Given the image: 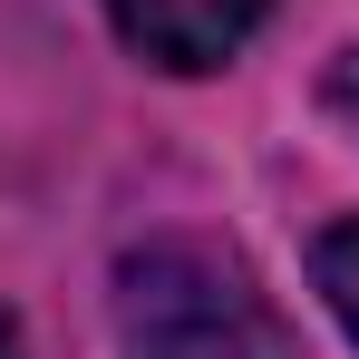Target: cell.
Listing matches in <instances>:
<instances>
[{
  "label": "cell",
  "instance_id": "cell-3",
  "mask_svg": "<svg viewBox=\"0 0 359 359\" xmlns=\"http://www.w3.org/2000/svg\"><path fill=\"white\" fill-rule=\"evenodd\" d=\"M311 282H320V301H330V320L359 340V214L311 243Z\"/></svg>",
  "mask_w": 359,
  "mask_h": 359
},
{
  "label": "cell",
  "instance_id": "cell-4",
  "mask_svg": "<svg viewBox=\"0 0 359 359\" xmlns=\"http://www.w3.org/2000/svg\"><path fill=\"white\" fill-rule=\"evenodd\" d=\"M320 107H330V117L359 136V49H340V59H330V78H320Z\"/></svg>",
  "mask_w": 359,
  "mask_h": 359
},
{
  "label": "cell",
  "instance_id": "cell-5",
  "mask_svg": "<svg viewBox=\"0 0 359 359\" xmlns=\"http://www.w3.org/2000/svg\"><path fill=\"white\" fill-rule=\"evenodd\" d=\"M0 359H20V330H10V311H0Z\"/></svg>",
  "mask_w": 359,
  "mask_h": 359
},
{
  "label": "cell",
  "instance_id": "cell-2",
  "mask_svg": "<svg viewBox=\"0 0 359 359\" xmlns=\"http://www.w3.org/2000/svg\"><path fill=\"white\" fill-rule=\"evenodd\" d=\"M262 10L272 0H107V20H117V39L136 49V59L156 68H224L262 29Z\"/></svg>",
  "mask_w": 359,
  "mask_h": 359
},
{
  "label": "cell",
  "instance_id": "cell-1",
  "mask_svg": "<svg viewBox=\"0 0 359 359\" xmlns=\"http://www.w3.org/2000/svg\"><path fill=\"white\" fill-rule=\"evenodd\" d=\"M117 340L126 359H301L252 272L204 243H146L117 262Z\"/></svg>",
  "mask_w": 359,
  "mask_h": 359
}]
</instances>
